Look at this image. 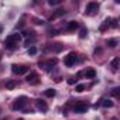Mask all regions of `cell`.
<instances>
[{
    "instance_id": "6da1fadb",
    "label": "cell",
    "mask_w": 120,
    "mask_h": 120,
    "mask_svg": "<svg viewBox=\"0 0 120 120\" xmlns=\"http://www.w3.org/2000/svg\"><path fill=\"white\" fill-rule=\"evenodd\" d=\"M20 38H21L20 34H11V35H9V37L4 40V47H6L7 49H16L17 45H19Z\"/></svg>"
},
{
    "instance_id": "7a4b0ae2",
    "label": "cell",
    "mask_w": 120,
    "mask_h": 120,
    "mask_svg": "<svg viewBox=\"0 0 120 120\" xmlns=\"http://www.w3.org/2000/svg\"><path fill=\"white\" fill-rule=\"evenodd\" d=\"M98 10H99V3H96V2H89V3L86 4L85 14H88V16H92V14H95Z\"/></svg>"
},
{
    "instance_id": "3957f363",
    "label": "cell",
    "mask_w": 120,
    "mask_h": 120,
    "mask_svg": "<svg viewBox=\"0 0 120 120\" xmlns=\"http://www.w3.org/2000/svg\"><path fill=\"white\" fill-rule=\"evenodd\" d=\"M26 105H27V98H26V96H20V98H17V99L14 100L13 109H14V110H20V109H23Z\"/></svg>"
},
{
    "instance_id": "277c9868",
    "label": "cell",
    "mask_w": 120,
    "mask_h": 120,
    "mask_svg": "<svg viewBox=\"0 0 120 120\" xmlns=\"http://www.w3.org/2000/svg\"><path fill=\"white\" fill-rule=\"evenodd\" d=\"M11 71H13L14 74H17V75H24V74H27V72H28V67H26V65H17V64H13V65H11Z\"/></svg>"
},
{
    "instance_id": "5b68a950",
    "label": "cell",
    "mask_w": 120,
    "mask_h": 120,
    "mask_svg": "<svg viewBox=\"0 0 120 120\" xmlns=\"http://www.w3.org/2000/svg\"><path fill=\"white\" fill-rule=\"evenodd\" d=\"M75 62H76V54L75 52H69L64 59V64L67 67H72V65H75Z\"/></svg>"
},
{
    "instance_id": "8992f818",
    "label": "cell",
    "mask_w": 120,
    "mask_h": 120,
    "mask_svg": "<svg viewBox=\"0 0 120 120\" xmlns=\"http://www.w3.org/2000/svg\"><path fill=\"white\" fill-rule=\"evenodd\" d=\"M86 110H88V105L83 103V102H78V103H75V106H74V112H75V113H85Z\"/></svg>"
},
{
    "instance_id": "52a82bcc",
    "label": "cell",
    "mask_w": 120,
    "mask_h": 120,
    "mask_svg": "<svg viewBox=\"0 0 120 120\" xmlns=\"http://www.w3.org/2000/svg\"><path fill=\"white\" fill-rule=\"evenodd\" d=\"M27 82L31 83V85H37L38 83V75L35 72H31L28 76H27Z\"/></svg>"
},
{
    "instance_id": "ba28073f",
    "label": "cell",
    "mask_w": 120,
    "mask_h": 120,
    "mask_svg": "<svg viewBox=\"0 0 120 120\" xmlns=\"http://www.w3.org/2000/svg\"><path fill=\"white\" fill-rule=\"evenodd\" d=\"M65 13H67V11H65L64 9H58V10H55V13L49 17V20L52 21V20H55V19H58V17H62V16H65Z\"/></svg>"
},
{
    "instance_id": "9c48e42d",
    "label": "cell",
    "mask_w": 120,
    "mask_h": 120,
    "mask_svg": "<svg viewBox=\"0 0 120 120\" xmlns=\"http://www.w3.org/2000/svg\"><path fill=\"white\" fill-rule=\"evenodd\" d=\"M37 107H38V110H41L42 113H45V112L48 110V105H47L44 100H41V99L37 100Z\"/></svg>"
},
{
    "instance_id": "30bf717a",
    "label": "cell",
    "mask_w": 120,
    "mask_h": 120,
    "mask_svg": "<svg viewBox=\"0 0 120 120\" xmlns=\"http://www.w3.org/2000/svg\"><path fill=\"white\" fill-rule=\"evenodd\" d=\"M56 62H58V59H56V58H54V59H49L48 62L42 64V67H45V69H51L52 67H55V65H56Z\"/></svg>"
},
{
    "instance_id": "8fae6325",
    "label": "cell",
    "mask_w": 120,
    "mask_h": 120,
    "mask_svg": "<svg viewBox=\"0 0 120 120\" xmlns=\"http://www.w3.org/2000/svg\"><path fill=\"white\" fill-rule=\"evenodd\" d=\"M119 64H120V58H119V56L113 58V59H112V64H110L112 69H113V71H117V68H119Z\"/></svg>"
},
{
    "instance_id": "7c38bea8",
    "label": "cell",
    "mask_w": 120,
    "mask_h": 120,
    "mask_svg": "<svg viewBox=\"0 0 120 120\" xmlns=\"http://www.w3.org/2000/svg\"><path fill=\"white\" fill-rule=\"evenodd\" d=\"M78 27H79V24H78L76 21H69V23H68V27H67V30H68V31H75Z\"/></svg>"
},
{
    "instance_id": "4fadbf2b",
    "label": "cell",
    "mask_w": 120,
    "mask_h": 120,
    "mask_svg": "<svg viewBox=\"0 0 120 120\" xmlns=\"http://www.w3.org/2000/svg\"><path fill=\"white\" fill-rule=\"evenodd\" d=\"M100 105H102L103 107H112V106H113V102H112L110 99H102V100H100Z\"/></svg>"
},
{
    "instance_id": "5bb4252c",
    "label": "cell",
    "mask_w": 120,
    "mask_h": 120,
    "mask_svg": "<svg viewBox=\"0 0 120 120\" xmlns=\"http://www.w3.org/2000/svg\"><path fill=\"white\" fill-rule=\"evenodd\" d=\"M85 75H86V78H90V79H93L95 76H96V72H95V69H88L86 72H85Z\"/></svg>"
},
{
    "instance_id": "9a60e30c",
    "label": "cell",
    "mask_w": 120,
    "mask_h": 120,
    "mask_svg": "<svg viewBox=\"0 0 120 120\" xmlns=\"http://www.w3.org/2000/svg\"><path fill=\"white\" fill-rule=\"evenodd\" d=\"M44 93H45V96H47V98H54L56 92H55V89H52V88H49V89H47V90H45Z\"/></svg>"
},
{
    "instance_id": "2e32d148",
    "label": "cell",
    "mask_w": 120,
    "mask_h": 120,
    "mask_svg": "<svg viewBox=\"0 0 120 120\" xmlns=\"http://www.w3.org/2000/svg\"><path fill=\"white\" fill-rule=\"evenodd\" d=\"M86 35H88V30H86V28H81L79 37H81V38H86Z\"/></svg>"
},
{
    "instance_id": "e0dca14e",
    "label": "cell",
    "mask_w": 120,
    "mask_h": 120,
    "mask_svg": "<svg viewBox=\"0 0 120 120\" xmlns=\"http://www.w3.org/2000/svg\"><path fill=\"white\" fill-rule=\"evenodd\" d=\"M14 86H16V82H14V81H9V82L6 83V88H7V89H13Z\"/></svg>"
},
{
    "instance_id": "ac0fdd59",
    "label": "cell",
    "mask_w": 120,
    "mask_h": 120,
    "mask_svg": "<svg viewBox=\"0 0 120 120\" xmlns=\"http://www.w3.org/2000/svg\"><path fill=\"white\" fill-rule=\"evenodd\" d=\"M120 95V88H114L113 90H112V96H114V98H117Z\"/></svg>"
},
{
    "instance_id": "d6986e66",
    "label": "cell",
    "mask_w": 120,
    "mask_h": 120,
    "mask_svg": "<svg viewBox=\"0 0 120 120\" xmlns=\"http://www.w3.org/2000/svg\"><path fill=\"white\" fill-rule=\"evenodd\" d=\"M48 4L49 6H58V4H61V0H49Z\"/></svg>"
},
{
    "instance_id": "ffe728a7",
    "label": "cell",
    "mask_w": 120,
    "mask_h": 120,
    "mask_svg": "<svg viewBox=\"0 0 120 120\" xmlns=\"http://www.w3.org/2000/svg\"><path fill=\"white\" fill-rule=\"evenodd\" d=\"M107 44H109L112 48H116V47H117V41H116V40H109Z\"/></svg>"
},
{
    "instance_id": "44dd1931",
    "label": "cell",
    "mask_w": 120,
    "mask_h": 120,
    "mask_svg": "<svg viewBox=\"0 0 120 120\" xmlns=\"http://www.w3.org/2000/svg\"><path fill=\"white\" fill-rule=\"evenodd\" d=\"M85 88H86V86H85L83 83H79V85L76 86V92H79V93H81V92H83V90H85Z\"/></svg>"
},
{
    "instance_id": "7402d4cb",
    "label": "cell",
    "mask_w": 120,
    "mask_h": 120,
    "mask_svg": "<svg viewBox=\"0 0 120 120\" xmlns=\"http://www.w3.org/2000/svg\"><path fill=\"white\" fill-rule=\"evenodd\" d=\"M28 54H30V55H35V54H37V48H35V47H30V48H28Z\"/></svg>"
},
{
    "instance_id": "603a6c76",
    "label": "cell",
    "mask_w": 120,
    "mask_h": 120,
    "mask_svg": "<svg viewBox=\"0 0 120 120\" xmlns=\"http://www.w3.org/2000/svg\"><path fill=\"white\" fill-rule=\"evenodd\" d=\"M109 23H110V27H113V28H116V27H117V20H112V19H110V21H109Z\"/></svg>"
},
{
    "instance_id": "cb8c5ba5",
    "label": "cell",
    "mask_w": 120,
    "mask_h": 120,
    "mask_svg": "<svg viewBox=\"0 0 120 120\" xmlns=\"http://www.w3.org/2000/svg\"><path fill=\"white\" fill-rule=\"evenodd\" d=\"M58 33H59L58 30H51L49 31V35H58Z\"/></svg>"
},
{
    "instance_id": "d4e9b609",
    "label": "cell",
    "mask_w": 120,
    "mask_h": 120,
    "mask_svg": "<svg viewBox=\"0 0 120 120\" xmlns=\"http://www.w3.org/2000/svg\"><path fill=\"white\" fill-rule=\"evenodd\" d=\"M75 82H76V79H75V78H69V79H68V83H69V85H74Z\"/></svg>"
},
{
    "instance_id": "484cf974",
    "label": "cell",
    "mask_w": 120,
    "mask_h": 120,
    "mask_svg": "<svg viewBox=\"0 0 120 120\" xmlns=\"http://www.w3.org/2000/svg\"><path fill=\"white\" fill-rule=\"evenodd\" d=\"M34 21H35V23H37V24H42V23H44V21H42V20H38V19H34Z\"/></svg>"
},
{
    "instance_id": "4316f807",
    "label": "cell",
    "mask_w": 120,
    "mask_h": 120,
    "mask_svg": "<svg viewBox=\"0 0 120 120\" xmlns=\"http://www.w3.org/2000/svg\"><path fill=\"white\" fill-rule=\"evenodd\" d=\"M0 61H2V52H0Z\"/></svg>"
},
{
    "instance_id": "83f0119b",
    "label": "cell",
    "mask_w": 120,
    "mask_h": 120,
    "mask_svg": "<svg viewBox=\"0 0 120 120\" xmlns=\"http://www.w3.org/2000/svg\"><path fill=\"white\" fill-rule=\"evenodd\" d=\"M2 30H3V28H2V26H0V33H2Z\"/></svg>"
},
{
    "instance_id": "f1b7e54d",
    "label": "cell",
    "mask_w": 120,
    "mask_h": 120,
    "mask_svg": "<svg viewBox=\"0 0 120 120\" xmlns=\"http://www.w3.org/2000/svg\"><path fill=\"white\" fill-rule=\"evenodd\" d=\"M112 120H117V119H116V117H113V119H112Z\"/></svg>"
},
{
    "instance_id": "f546056e",
    "label": "cell",
    "mask_w": 120,
    "mask_h": 120,
    "mask_svg": "<svg viewBox=\"0 0 120 120\" xmlns=\"http://www.w3.org/2000/svg\"><path fill=\"white\" fill-rule=\"evenodd\" d=\"M19 120H24V119H19Z\"/></svg>"
}]
</instances>
